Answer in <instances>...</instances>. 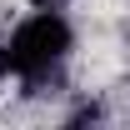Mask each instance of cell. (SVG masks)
<instances>
[{
  "label": "cell",
  "instance_id": "6da1fadb",
  "mask_svg": "<svg viewBox=\"0 0 130 130\" xmlns=\"http://www.w3.org/2000/svg\"><path fill=\"white\" fill-rule=\"evenodd\" d=\"M65 50H70V25L65 15L55 10H40L10 35V45L0 50V60H5V75H20V80H45L50 70L65 60Z\"/></svg>",
  "mask_w": 130,
  "mask_h": 130
}]
</instances>
